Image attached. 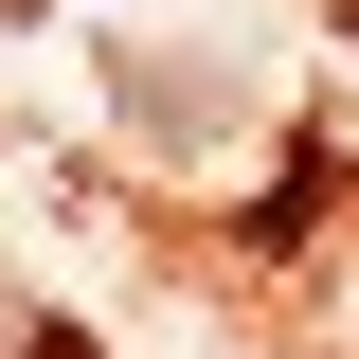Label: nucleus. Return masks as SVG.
<instances>
[{
	"instance_id": "nucleus-1",
	"label": "nucleus",
	"mask_w": 359,
	"mask_h": 359,
	"mask_svg": "<svg viewBox=\"0 0 359 359\" xmlns=\"http://www.w3.org/2000/svg\"><path fill=\"white\" fill-rule=\"evenodd\" d=\"M0 359H36V306H18V287H0Z\"/></svg>"
}]
</instances>
